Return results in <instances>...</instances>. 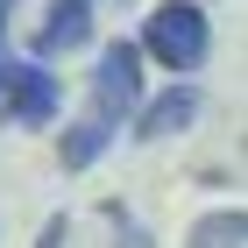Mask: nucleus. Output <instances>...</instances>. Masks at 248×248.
<instances>
[{
    "label": "nucleus",
    "instance_id": "nucleus-1",
    "mask_svg": "<svg viewBox=\"0 0 248 248\" xmlns=\"http://www.w3.org/2000/svg\"><path fill=\"white\" fill-rule=\"evenodd\" d=\"M135 50H142V57H156L163 71L191 78L199 64H206V50H213V21H206V7H199V0H156L149 21H142V43H135Z\"/></svg>",
    "mask_w": 248,
    "mask_h": 248
},
{
    "label": "nucleus",
    "instance_id": "nucleus-3",
    "mask_svg": "<svg viewBox=\"0 0 248 248\" xmlns=\"http://www.w3.org/2000/svg\"><path fill=\"white\" fill-rule=\"evenodd\" d=\"M142 107V50L135 43H107L99 50V71H93V99H85V114L121 128V121Z\"/></svg>",
    "mask_w": 248,
    "mask_h": 248
},
{
    "label": "nucleus",
    "instance_id": "nucleus-9",
    "mask_svg": "<svg viewBox=\"0 0 248 248\" xmlns=\"http://www.w3.org/2000/svg\"><path fill=\"white\" fill-rule=\"evenodd\" d=\"M7 7H15V0H0V29H7Z\"/></svg>",
    "mask_w": 248,
    "mask_h": 248
},
{
    "label": "nucleus",
    "instance_id": "nucleus-4",
    "mask_svg": "<svg viewBox=\"0 0 248 248\" xmlns=\"http://www.w3.org/2000/svg\"><path fill=\"white\" fill-rule=\"evenodd\" d=\"M199 114H206V93H199L191 78H177V85H163L156 99L135 107V142H170V135H185Z\"/></svg>",
    "mask_w": 248,
    "mask_h": 248
},
{
    "label": "nucleus",
    "instance_id": "nucleus-8",
    "mask_svg": "<svg viewBox=\"0 0 248 248\" xmlns=\"http://www.w3.org/2000/svg\"><path fill=\"white\" fill-rule=\"evenodd\" d=\"M64 241H71V220H64V213H50V227L36 234V248H64Z\"/></svg>",
    "mask_w": 248,
    "mask_h": 248
},
{
    "label": "nucleus",
    "instance_id": "nucleus-10",
    "mask_svg": "<svg viewBox=\"0 0 248 248\" xmlns=\"http://www.w3.org/2000/svg\"><path fill=\"white\" fill-rule=\"evenodd\" d=\"M93 7H99V0H93Z\"/></svg>",
    "mask_w": 248,
    "mask_h": 248
},
{
    "label": "nucleus",
    "instance_id": "nucleus-7",
    "mask_svg": "<svg viewBox=\"0 0 248 248\" xmlns=\"http://www.w3.org/2000/svg\"><path fill=\"white\" fill-rule=\"evenodd\" d=\"M185 248H248V213H241V206L206 213V220L191 227V241H185Z\"/></svg>",
    "mask_w": 248,
    "mask_h": 248
},
{
    "label": "nucleus",
    "instance_id": "nucleus-5",
    "mask_svg": "<svg viewBox=\"0 0 248 248\" xmlns=\"http://www.w3.org/2000/svg\"><path fill=\"white\" fill-rule=\"evenodd\" d=\"M93 0H50L36 21V57H64V50H85L93 43Z\"/></svg>",
    "mask_w": 248,
    "mask_h": 248
},
{
    "label": "nucleus",
    "instance_id": "nucleus-2",
    "mask_svg": "<svg viewBox=\"0 0 248 248\" xmlns=\"http://www.w3.org/2000/svg\"><path fill=\"white\" fill-rule=\"evenodd\" d=\"M64 114V78L43 57H7L0 50V121L15 128H50Z\"/></svg>",
    "mask_w": 248,
    "mask_h": 248
},
{
    "label": "nucleus",
    "instance_id": "nucleus-6",
    "mask_svg": "<svg viewBox=\"0 0 248 248\" xmlns=\"http://www.w3.org/2000/svg\"><path fill=\"white\" fill-rule=\"evenodd\" d=\"M107 142H114V128H107V121H71V128H64V142H57V163L64 170H93L99 156H107Z\"/></svg>",
    "mask_w": 248,
    "mask_h": 248
}]
</instances>
